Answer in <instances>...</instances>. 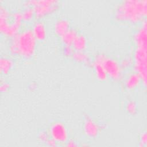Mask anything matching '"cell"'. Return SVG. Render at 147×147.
<instances>
[{
	"instance_id": "obj_10",
	"label": "cell",
	"mask_w": 147,
	"mask_h": 147,
	"mask_svg": "<svg viewBox=\"0 0 147 147\" xmlns=\"http://www.w3.org/2000/svg\"><path fill=\"white\" fill-rule=\"evenodd\" d=\"M132 37L136 47L146 48V20H145L140 24L133 33Z\"/></svg>"
},
{
	"instance_id": "obj_7",
	"label": "cell",
	"mask_w": 147,
	"mask_h": 147,
	"mask_svg": "<svg viewBox=\"0 0 147 147\" xmlns=\"http://www.w3.org/2000/svg\"><path fill=\"white\" fill-rule=\"evenodd\" d=\"M49 134L58 144H65L68 140L67 129L64 123L60 121L53 122L48 130Z\"/></svg>"
},
{
	"instance_id": "obj_9",
	"label": "cell",
	"mask_w": 147,
	"mask_h": 147,
	"mask_svg": "<svg viewBox=\"0 0 147 147\" xmlns=\"http://www.w3.org/2000/svg\"><path fill=\"white\" fill-rule=\"evenodd\" d=\"M123 87L127 91H133L142 83L140 76L134 71L129 72L124 75L122 79Z\"/></svg>"
},
{
	"instance_id": "obj_13",
	"label": "cell",
	"mask_w": 147,
	"mask_h": 147,
	"mask_svg": "<svg viewBox=\"0 0 147 147\" xmlns=\"http://www.w3.org/2000/svg\"><path fill=\"white\" fill-rule=\"evenodd\" d=\"M69 21L64 17L57 18L53 25V29L55 34L59 36H61L64 33L71 28Z\"/></svg>"
},
{
	"instance_id": "obj_25",
	"label": "cell",
	"mask_w": 147,
	"mask_h": 147,
	"mask_svg": "<svg viewBox=\"0 0 147 147\" xmlns=\"http://www.w3.org/2000/svg\"><path fill=\"white\" fill-rule=\"evenodd\" d=\"M65 146H78V144H76V142L73 140H68L65 143Z\"/></svg>"
},
{
	"instance_id": "obj_24",
	"label": "cell",
	"mask_w": 147,
	"mask_h": 147,
	"mask_svg": "<svg viewBox=\"0 0 147 147\" xmlns=\"http://www.w3.org/2000/svg\"><path fill=\"white\" fill-rule=\"evenodd\" d=\"M10 88V84L5 80H1V85H0V90L2 92H7Z\"/></svg>"
},
{
	"instance_id": "obj_17",
	"label": "cell",
	"mask_w": 147,
	"mask_h": 147,
	"mask_svg": "<svg viewBox=\"0 0 147 147\" xmlns=\"http://www.w3.org/2000/svg\"><path fill=\"white\" fill-rule=\"evenodd\" d=\"M75 51H85L87 47V40L82 33H78L72 45Z\"/></svg>"
},
{
	"instance_id": "obj_5",
	"label": "cell",
	"mask_w": 147,
	"mask_h": 147,
	"mask_svg": "<svg viewBox=\"0 0 147 147\" xmlns=\"http://www.w3.org/2000/svg\"><path fill=\"white\" fill-rule=\"evenodd\" d=\"M133 67L141 77L142 84L144 87L146 84V48L136 47L133 51Z\"/></svg>"
},
{
	"instance_id": "obj_14",
	"label": "cell",
	"mask_w": 147,
	"mask_h": 147,
	"mask_svg": "<svg viewBox=\"0 0 147 147\" xmlns=\"http://www.w3.org/2000/svg\"><path fill=\"white\" fill-rule=\"evenodd\" d=\"M71 58L77 63L91 66L92 60L86 51H75Z\"/></svg>"
},
{
	"instance_id": "obj_1",
	"label": "cell",
	"mask_w": 147,
	"mask_h": 147,
	"mask_svg": "<svg viewBox=\"0 0 147 147\" xmlns=\"http://www.w3.org/2000/svg\"><path fill=\"white\" fill-rule=\"evenodd\" d=\"M146 0H122L113 10L115 20L126 24H141L146 20Z\"/></svg>"
},
{
	"instance_id": "obj_12",
	"label": "cell",
	"mask_w": 147,
	"mask_h": 147,
	"mask_svg": "<svg viewBox=\"0 0 147 147\" xmlns=\"http://www.w3.org/2000/svg\"><path fill=\"white\" fill-rule=\"evenodd\" d=\"M32 32L37 41H43L47 37V28L45 24L41 20H37L31 28Z\"/></svg>"
},
{
	"instance_id": "obj_4",
	"label": "cell",
	"mask_w": 147,
	"mask_h": 147,
	"mask_svg": "<svg viewBox=\"0 0 147 147\" xmlns=\"http://www.w3.org/2000/svg\"><path fill=\"white\" fill-rule=\"evenodd\" d=\"M59 0H28L24 2V6H30L33 9L35 18H42L56 11L60 7Z\"/></svg>"
},
{
	"instance_id": "obj_3",
	"label": "cell",
	"mask_w": 147,
	"mask_h": 147,
	"mask_svg": "<svg viewBox=\"0 0 147 147\" xmlns=\"http://www.w3.org/2000/svg\"><path fill=\"white\" fill-rule=\"evenodd\" d=\"M22 18L21 11L10 12L1 4L0 6V31L6 37L13 38L22 29Z\"/></svg>"
},
{
	"instance_id": "obj_16",
	"label": "cell",
	"mask_w": 147,
	"mask_h": 147,
	"mask_svg": "<svg viewBox=\"0 0 147 147\" xmlns=\"http://www.w3.org/2000/svg\"><path fill=\"white\" fill-rule=\"evenodd\" d=\"M14 67V61L12 59L7 56H2L0 59L1 73L3 75L9 74Z\"/></svg>"
},
{
	"instance_id": "obj_22",
	"label": "cell",
	"mask_w": 147,
	"mask_h": 147,
	"mask_svg": "<svg viewBox=\"0 0 147 147\" xmlns=\"http://www.w3.org/2000/svg\"><path fill=\"white\" fill-rule=\"evenodd\" d=\"M139 144L138 146L140 147H145L147 145V136L146 131L144 130L141 133L139 137Z\"/></svg>"
},
{
	"instance_id": "obj_23",
	"label": "cell",
	"mask_w": 147,
	"mask_h": 147,
	"mask_svg": "<svg viewBox=\"0 0 147 147\" xmlns=\"http://www.w3.org/2000/svg\"><path fill=\"white\" fill-rule=\"evenodd\" d=\"M50 136L48 131H41L38 136V140L43 143H45L50 138Z\"/></svg>"
},
{
	"instance_id": "obj_11",
	"label": "cell",
	"mask_w": 147,
	"mask_h": 147,
	"mask_svg": "<svg viewBox=\"0 0 147 147\" xmlns=\"http://www.w3.org/2000/svg\"><path fill=\"white\" fill-rule=\"evenodd\" d=\"M83 128L85 135L92 138L98 136L100 129L99 125L88 115L84 118Z\"/></svg>"
},
{
	"instance_id": "obj_2",
	"label": "cell",
	"mask_w": 147,
	"mask_h": 147,
	"mask_svg": "<svg viewBox=\"0 0 147 147\" xmlns=\"http://www.w3.org/2000/svg\"><path fill=\"white\" fill-rule=\"evenodd\" d=\"M37 41L31 28H23L17 34L10 38L9 51L13 55L29 59L36 53Z\"/></svg>"
},
{
	"instance_id": "obj_18",
	"label": "cell",
	"mask_w": 147,
	"mask_h": 147,
	"mask_svg": "<svg viewBox=\"0 0 147 147\" xmlns=\"http://www.w3.org/2000/svg\"><path fill=\"white\" fill-rule=\"evenodd\" d=\"M23 22H30L33 18H35L33 9L30 6H24V9L21 11Z\"/></svg>"
},
{
	"instance_id": "obj_15",
	"label": "cell",
	"mask_w": 147,
	"mask_h": 147,
	"mask_svg": "<svg viewBox=\"0 0 147 147\" xmlns=\"http://www.w3.org/2000/svg\"><path fill=\"white\" fill-rule=\"evenodd\" d=\"M78 33L77 30L73 28H71L60 37V41L64 45H72Z\"/></svg>"
},
{
	"instance_id": "obj_19",
	"label": "cell",
	"mask_w": 147,
	"mask_h": 147,
	"mask_svg": "<svg viewBox=\"0 0 147 147\" xmlns=\"http://www.w3.org/2000/svg\"><path fill=\"white\" fill-rule=\"evenodd\" d=\"M119 63L123 71L125 69H127L130 68V67L133 66V59L130 56H125L121 59V61H119Z\"/></svg>"
},
{
	"instance_id": "obj_20",
	"label": "cell",
	"mask_w": 147,
	"mask_h": 147,
	"mask_svg": "<svg viewBox=\"0 0 147 147\" xmlns=\"http://www.w3.org/2000/svg\"><path fill=\"white\" fill-rule=\"evenodd\" d=\"M125 109L130 114H135L137 110L136 103L133 100H129L125 104Z\"/></svg>"
},
{
	"instance_id": "obj_21",
	"label": "cell",
	"mask_w": 147,
	"mask_h": 147,
	"mask_svg": "<svg viewBox=\"0 0 147 147\" xmlns=\"http://www.w3.org/2000/svg\"><path fill=\"white\" fill-rule=\"evenodd\" d=\"M75 51V49L72 45H64L61 48V53L63 56L66 57H72V56Z\"/></svg>"
},
{
	"instance_id": "obj_8",
	"label": "cell",
	"mask_w": 147,
	"mask_h": 147,
	"mask_svg": "<svg viewBox=\"0 0 147 147\" xmlns=\"http://www.w3.org/2000/svg\"><path fill=\"white\" fill-rule=\"evenodd\" d=\"M105 54L99 53L96 54L92 60L91 66L94 69L96 78L99 81H105L108 78L107 74L103 64V61L105 57Z\"/></svg>"
},
{
	"instance_id": "obj_6",
	"label": "cell",
	"mask_w": 147,
	"mask_h": 147,
	"mask_svg": "<svg viewBox=\"0 0 147 147\" xmlns=\"http://www.w3.org/2000/svg\"><path fill=\"white\" fill-rule=\"evenodd\" d=\"M103 64L107 74L108 78L115 82L121 81L123 78V69L119 61L117 59L105 55Z\"/></svg>"
}]
</instances>
